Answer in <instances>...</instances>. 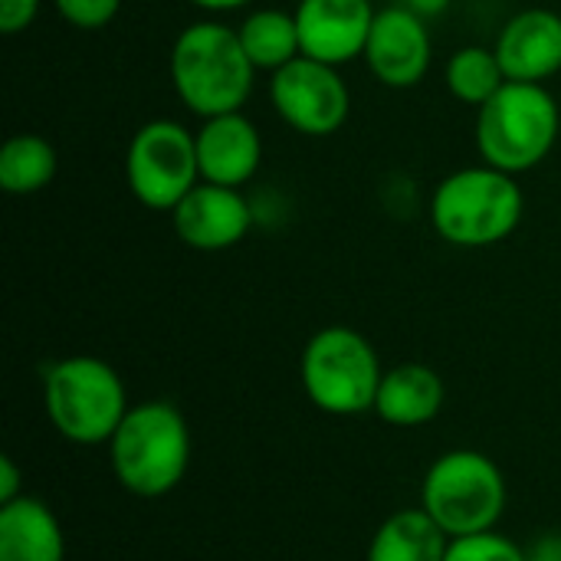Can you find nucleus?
I'll list each match as a JSON object with an SVG mask.
<instances>
[{
  "mask_svg": "<svg viewBox=\"0 0 561 561\" xmlns=\"http://www.w3.org/2000/svg\"><path fill=\"white\" fill-rule=\"evenodd\" d=\"M201 181L240 187L250 184L263 168V135L243 112L204 118L194 131Z\"/></svg>",
  "mask_w": 561,
  "mask_h": 561,
  "instance_id": "14",
  "label": "nucleus"
},
{
  "mask_svg": "<svg viewBox=\"0 0 561 561\" xmlns=\"http://www.w3.org/2000/svg\"><path fill=\"white\" fill-rule=\"evenodd\" d=\"M421 510L450 539L493 533L506 513V477L480 450H447L424 477Z\"/></svg>",
  "mask_w": 561,
  "mask_h": 561,
  "instance_id": "7",
  "label": "nucleus"
},
{
  "mask_svg": "<svg viewBox=\"0 0 561 561\" xmlns=\"http://www.w3.org/2000/svg\"><path fill=\"white\" fill-rule=\"evenodd\" d=\"M477 151L480 161L506 171L526 174L552 158L561 141V105L546 82H513L477 108Z\"/></svg>",
  "mask_w": 561,
  "mask_h": 561,
  "instance_id": "4",
  "label": "nucleus"
},
{
  "mask_svg": "<svg viewBox=\"0 0 561 561\" xmlns=\"http://www.w3.org/2000/svg\"><path fill=\"white\" fill-rule=\"evenodd\" d=\"M447 401L444 378L421 362H404L385 371L375 398V414L391 427H424Z\"/></svg>",
  "mask_w": 561,
  "mask_h": 561,
  "instance_id": "15",
  "label": "nucleus"
},
{
  "mask_svg": "<svg viewBox=\"0 0 561 561\" xmlns=\"http://www.w3.org/2000/svg\"><path fill=\"white\" fill-rule=\"evenodd\" d=\"M506 82V72L500 66V56L493 46H460L447 59L444 85L447 92L463 105H486Z\"/></svg>",
  "mask_w": 561,
  "mask_h": 561,
  "instance_id": "20",
  "label": "nucleus"
},
{
  "mask_svg": "<svg viewBox=\"0 0 561 561\" xmlns=\"http://www.w3.org/2000/svg\"><path fill=\"white\" fill-rule=\"evenodd\" d=\"M444 561H529V556L513 539L493 529V533H480L467 539H450Z\"/></svg>",
  "mask_w": 561,
  "mask_h": 561,
  "instance_id": "21",
  "label": "nucleus"
},
{
  "mask_svg": "<svg viewBox=\"0 0 561 561\" xmlns=\"http://www.w3.org/2000/svg\"><path fill=\"white\" fill-rule=\"evenodd\" d=\"M191 7L210 13V16H220V13H237V10H253L256 0H187Z\"/></svg>",
  "mask_w": 561,
  "mask_h": 561,
  "instance_id": "25",
  "label": "nucleus"
},
{
  "mask_svg": "<svg viewBox=\"0 0 561 561\" xmlns=\"http://www.w3.org/2000/svg\"><path fill=\"white\" fill-rule=\"evenodd\" d=\"M59 171V154L49 138L20 131L10 135L0 148V187L13 197L39 194L53 184Z\"/></svg>",
  "mask_w": 561,
  "mask_h": 561,
  "instance_id": "19",
  "label": "nucleus"
},
{
  "mask_svg": "<svg viewBox=\"0 0 561 561\" xmlns=\"http://www.w3.org/2000/svg\"><path fill=\"white\" fill-rule=\"evenodd\" d=\"M53 7L69 26L92 33V30L108 26L118 16L122 0H53Z\"/></svg>",
  "mask_w": 561,
  "mask_h": 561,
  "instance_id": "22",
  "label": "nucleus"
},
{
  "mask_svg": "<svg viewBox=\"0 0 561 561\" xmlns=\"http://www.w3.org/2000/svg\"><path fill=\"white\" fill-rule=\"evenodd\" d=\"M506 79L549 82L561 72V13L549 7H526L513 13L493 43Z\"/></svg>",
  "mask_w": 561,
  "mask_h": 561,
  "instance_id": "13",
  "label": "nucleus"
},
{
  "mask_svg": "<svg viewBox=\"0 0 561 561\" xmlns=\"http://www.w3.org/2000/svg\"><path fill=\"white\" fill-rule=\"evenodd\" d=\"M273 112L306 138H329L342 131L352 115V89L339 66L296 56L270 76Z\"/></svg>",
  "mask_w": 561,
  "mask_h": 561,
  "instance_id": "9",
  "label": "nucleus"
},
{
  "mask_svg": "<svg viewBox=\"0 0 561 561\" xmlns=\"http://www.w3.org/2000/svg\"><path fill=\"white\" fill-rule=\"evenodd\" d=\"M427 217L444 243L460 250H486L519 230L526 217V194L516 174L480 161L437 181Z\"/></svg>",
  "mask_w": 561,
  "mask_h": 561,
  "instance_id": "2",
  "label": "nucleus"
},
{
  "mask_svg": "<svg viewBox=\"0 0 561 561\" xmlns=\"http://www.w3.org/2000/svg\"><path fill=\"white\" fill-rule=\"evenodd\" d=\"M253 224H256L253 204L240 187H224L207 181H201L171 210V227L178 240L197 253H220L243 243Z\"/></svg>",
  "mask_w": 561,
  "mask_h": 561,
  "instance_id": "11",
  "label": "nucleus"
},
{
  "mask_svg": "<svg viewBox=\"0 0 561 561\" xmlns=\"http://www.w3.org/2000/svg\"><path fill=\"white\" fill-rule=\"evenodd\" d=\"M66 539L56 513L36 496L0 503V561H62Z\"/></svg>",
  "mask_w": 561,
  "mask_h": 561,
  "instance_id": "16",
  "label": "nucleus"
},
{
  "mask_svg": "<svg viewBox=\"0 0 561 561\" xmlns=\"http://www.w3.org/2000/svg\"><path fill=\"white\" fill-rule=\"evenodd\" d=\"M385 368L375 345L348 325L319 329L299 358V381L306 398L332 417H355L375 411Z\"/></svg>",
  "mask_w": 561,
  "mask_h": 561,
  "instance_id": "6",
  "label": "nucleus"
},
{
  "mask_svg": "<svg viewBox=\"0 0 561 561\" xmlns=\"http://www.w3.org/2000/svg\"><path fill=\"white\" fill-rule=\"evenodd\" d=\"M168 76L174 95L201 118L243 112L256 85V66L250 62L237 26L224 20H197L184 26L174 36Z\"/></svg>",
  "mask_w": 561,
  "mask_h": 561,
  "instance_id": "1",
  "label": "nucleus"
},
{
  "mask_svg": "<svg viewBox=\"0 0 561 561\" xmlns=\"http://www.w3.org/2000/svg\"><path fill=\"white\" fill-rule=\"evenodd\" d=\"M237 33H240V43H243L250 62L256 66V72L273 76L276 69L289 66L296 56H302L296 13H289L283 7L247 10V16L237 23Z\"/></svg>",
  "mask_w": 561,
  "mask_h": 561,
  "instance_id": "18",
  "label": "nucleus"
},
{
  "mask_svg": "<svg viewBox=\"0 0 561 561\" xmlns=\"http://www.w3.org/2000/svg\"><path fill=\"white\" fill-rule=\"evenodd\" d=\"M125 184L141 207L171 214L201 184L194 131L178 118L145 122L125 151Z\"/></svg>",
  "mask_w": 561,
  "mask_h": 561,
  "instance_id": "8",
  "label": "nucleus"
},
{
  "mask_svg": "<svg viewBox=\"0 0 561 561\" xmlns=\"http://www.w3.org/2000/svg\"><path fill=\"white\" fill-rule=\"evenodd\" d=\"M105 447L115 480L138 500L174 493L191 467V427L171 401L131 404Z\"/></svg>",
  "mask_w": 561,
  "mask_h": 561,
  "instance_id": "3",
  "label": "nucleus"
},
{
  "mask_svg": "<svg viewBox=\"0 0 561 561\" xmlns=\"http://www.w3.org/2000/svg\"><path fill=\"white\" fill-rule=\"evenodd\" d=\"M20 486H23V473H20L16 460L13 457H0V503H10V500L23 496Z\"/></svg>",
  "mask_w": 561,
  "mask_h": 561,
  "instance_id": "24",
  "label": "nucleus"
},
{
  "mask_svg": "<svg viewBox=\"0 0 561 561\" xmlns=\"http://www.w3.org/2000/svg\"><path fill=\"white\" fill-rule=\"evenodd\" d=\"M362 59L385 89L421 85L434 62V39L427 20L404 3L381 7L375 13Z\"/></svg>",
  "mask_w": 561,
  "mask_h": 561,
  "instance_id": "10",
  "label": "nucleus"
},
{
  "mask_svg": "<svg viewBox=\"0 0 561 561\" xmlns=\"http://www.w3.org/2000/svg\"><path fill=\"white\" fill-rule=\"evenodd\" d=\"M293 13L302 56L342 69L365 56L378 7L371 0H299Z\"/></svg>",
  "mask_w": 561,
  "mask_h": 561,
  "instance_id": "12",
  "label": "nucleus"
},
{
  "mask_svg": "<svg viewBox=\"0 0 561 561\" xmlns=\"http://www.w3.org/2000/svg\"><path fill=\"white\" fill-rule=\"evenodd\" d=\"M43 408L56 434L76 447L108 444L128 414L118 371L95 355H69L43 371Z\"/></svg>",
  "mask_w": 561,
  "mask_h": 561,
  "instance_id": "5",
  "label": "nucleus"
},
{
  "mask_svg": "<svg viewBox=\"0 0 561 561\" xmlns=\"http://www.w3.org/2000/svg\"><path fill=\"white\" fill-rule=\"evenodd\" d=\"M43 0H0V30L7 36H16L33 26Z\"/></svg>",
  "mask_w": 561,
  "mask_h": 561,
  "instance_id": "23",
  "label": "nucleus"
},
{
  "mask_svg": "<svg viewBox=\"0 0 561 561\" xmlns=\"http://www.w3.org/2000/svg\"><path fill=\"white\" fill-rule=\"evenodd\" d=\"M526 556L529 561H561V536H542Z\"/></svg>",
  "mask_w": 561,
  "mask_h": 561,
  "instance_id": "26",
  "label": "nucleus"
},
{
  "mask_svg": "<svg viewBox=\"0 0 561 561\" xmlns=\"http://www.w3.org/2000/svg\"><path fill=\"white\" fill-rule=\"evenodd\" d=\"M401 3H404V7H411L417 16L434 20V16H440V13H447L454 0H401Z\"/></svg>",
  "mask_w": 561,
  "mask_h": 561,
  "instance_id": "27",
  "label": "nucleus"
},
{
  "mask_svg": "<svg viewBox=\"0 0 561 561\" xmlns=\"http://www.w3.org/2000/svg\"><path fill=\"white\" fill-rule=\"evenodd\" d=\"M447 549L450 536L424 510H401L378 526L365 561H444Z\"/></svg>",
  "mask_w": 561,
  "mask_h": 561,
  "instance_id": "17",
  "label": "nucleus"
}]
</instances>
